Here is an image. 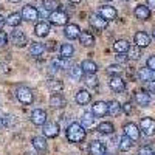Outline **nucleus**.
Segmentation results:
<instances>
[{
    "label": "nucleus",
    "mask_w": 155,
    "mask_h": 155,
    "mask_svg": "<svg viewBox=\"0 0 155 155\" xmlns=\"http://www.w3.org/2000/svg\"><path fill=\"white\" fill-rule=\"evenodd\" d=\"M67 138L71 143H81L85 138V129L79 123H71L67 127Z\"/></svg>",
    "instance_id": "f257e3e1"
},
{
    "label": "nucleus",
    "mask_w": 155,
    "mask_h": 155,
    "mask_svg": "<svg viewBox=\"0 0 155 155\" xmlns=\"http://www.w3.org/2000/svg\"><path fill=\"white\" fill-rule=\"evenodd\" d=\"M16 96H17V99L22 102V104H27V106L33 104V99H34L31 88L23 87V85H22V87H19V88L16 90Z\"/></svg>",
    "instance_id": "f03ea898"
},
{
    "label": "nucleus",
    "mask_w": 155,
    "mask_h": 155,
    "mask_svg": "<svg viewBox=\"0 0 155 155\" xmlns=\"http://www.w3.org/2000/svg\"><path fill=\"white\" fill-rule=\"evenodd\" d=\"M48 19H50V23L58 25V27H59V25H65V23L68 22V16H67L64 11H59V9L51 11L50 16H48Z\"/></svg>",
    "instance_id": "7ed1b4c3"
},
{
    "label": "nucleus",
    "mask_w": 155,
    "mask_h": 155,
    "mask_svg": "<svg viewBox=\"0 0 155 155\" xmlns=\"http://www.w3.org/2000/svg\"><path fill=\"white\" fill-rule=\"evenodd\" d=\"M140 130L146 137H152L155 134V120L152 118H143L140 123Z\"/></svg>",
    "instance_id": "20e7f679"
},
{
    "label": "nucleus",
    "mask_w": 155,
    "mask_h": 155,
    "mask_svg": "<svg viewBox=\"0 0 155 155\" xmlns=\"http://www.w3.org/2000/svg\"><path fill=\"white\" fill-rule=\"evenodd\" d=\"M88 22L92 25V28H95L96 31H102L107 28V20L104 17H101L99 14H92L88 17Z\"/></svg>",
    "instance_id": "39448f33"
},
{
    "label": "nucleus",
    "mask_w": 155,
    "mask_h": 155,
    "mask_svg": "<svg viewBox=\"0 0 155 155\" xmlns=\"http://www.w3.org/2000/svg\"><path fill=\"white\" fill-rule=\"evenodd\" d=\"M109 87L113 90V92H118V93H121V92H124L126 90V82H124V79L120 76V74H115V76H112L110 78V81H109Z\"/></svg>",
    "instance_id": "423d86ee"
},
{
    "label": "nucleus",
    "mask_w": 155,
    "mask_h": 155,
    "mask_svg": "<svg viewBox=\"0 0 155 155\" xmlns=\"http://www.w3.org/2000/svg\"><path fill=\"white\" fill-rule=\"evenodd\" d=\"M22 19H23V20H28V22L37 20V19H39V11H37V8H36V6H31V5L23 6V9H22Z\"/></svg>",
    "instance_id": "0eeeda50"
},
{
    "label": "nucleus",
    "mask_w": 155,
    "mask_h": 155,
    "mask_svg": "<svg viewBox=\"0 0 155 155\" xmlns=\"http://www.w3.org/2000/svg\"><path fill=\"white\" fill-rule=\"evenodd\" d=\"M42 132L47 138H56L59 135V126L56 123H51V121H47L44 124V129H42Z\"/></svg>",
    "instance_id": "6e6552de"
},
{
    "label": "nucleus",
    "mask_w": 155,
    "mask_h": 155,
    "mask_svg": "<svg viewBox=\"0 0 155 155\" xmlns=\"http://www.w3.org/2000/svg\"><path fill=\"white\" fill-rule=\"evenodd\" d=\"M124 135H127L132 141H137V140L140 138L141 132H140V129H138V126H137V124L129 123V124H126V126H124Z\"/></svg>",
    "instance_id": "1a4fd4ad"
},
{
    "label": "nucleus",
    "mask_w": 155,
    "mask_h": 155,
    "mask_svg": "<svg viewBox=\"0 0 155 155\" xmlns=\"http://www.w3.org/2000/svg\"><path fill=\"white\" fill-rule=\"evenodd\" d=\"M92 112L95 116H106L109 113V106H107V102L104 101H96L95 104L92 106Z\"/></svg>",
    "instance_id": "9d476101"
},
{
    "label": "nucleus",
    "mask_w": 155,
    "mask_h": 155,
    "mask_svg": "<svg viewBox=\"0 0 155 155\" xmlns=\"http://www.w3.org/2000/svg\"><path fill=\"white\" fill-rule=\"evenodd\" d=\"M134 41H135V45H138L140 48H144L150 44V36L144 31H138V33H135Z\"/></svg>",
    "instance_id": "9b49d317"
},
{
    "label": "nucleus",
    "mask_w": 155,
    "mask_h": 155,
    "mask_svg": "<svg viewBox=\"0 0 155 155\" xmlns=\"http://www.w3.org/2000/svg\"><path fill=\"white\" fill-rule=\"evenodd\" d=\"M98 14H99L101 17H104V19L109 22V20H113V19H116V9H115L113 6L104 5V6H101V8H99Z\"/></svg>",
    "instance_id": "f8f14e48"
},
{
    "label": "nucleus",
    "mask_w": 155,
    "mask_h": 155,
    "mask_svg": "<svg viewBox=\"0 0 155 155\" xmlns=\"http://www.w3.org/2000/svg\"><path fill=\"white\" fill-rule=\"evenodd\" d=\"M11 41H12V44H14L16 47H25V45L28 44L27 36H25L22 31H19V30L12 31V34H11Z\"/></svg>",
    "instance_id": "ddd939ff"
},
{
    "label": "nucleus",
    "mask_w": 155,
    "mask_h": 155,
    "mask_svg": "<svg viewBox=\"0 0 155 155\" xmlns=\"http://www.w3.org/2000/svg\"><path fill=\"white\" fill-rule=\"evenodd\" d=\"M31 121H33L36 126H44V124L47 123V113H45L44 110H41V109L33 110V113H31Z\"/></svg>",
    "instance_id": "4468645a"
},
{
    "label": "nucleus",
    "mask_w": 155,
    "mask_h": 155,
    "mask_svg": "<svg viewBox=\"0 0 155 155\" xmlns=\"http://www.w3.org/2000/svg\"><path fill=\"white\" fill-rule=\"evenodd\" d=\"M88 152H90V155H104V153H106V146L102 144L101 141L95 140V141H92V143H90Z\"/></svg>",
    "instance_id": "2eb2a0df"
},
{
    "label": "nucleus",
    "mask_w": 155,
    "mask_h": 155,
    "mask_svg": "<svg viewBox=\"0 0 155 155\" xmlns=\"http://www.w3.org/2000/svg\"><path fill=\"white\" fill-rule=\"evenodd\" d=\"M64 34H65V37L67 39H76V37H79V34H81V30H79V27L78 25H74V23H70V25H67L65 28H64Z\"/></svg>",
    "instance_id": "dca6fc26"
},
{
    "label": "nucleus",
    "mask_w": 155,
    "mask_h": 155,
    "mask_svg": "<svg viewBox=\"0 0 155 155\" xmlns=\"http://www.w3.org/2000/svg\"><path fill=\"white\" fill-rule=\"evenodd\" d=\"M135 17L140 20H147L150 17V8L146 5H138L135 8Z\"/></svg>",
    "instance_id": "f3484780"
},
{
    "label": "nucleus",
    "mask_w": 155,
    "mask_h": 155,
    "mask_svg": "<svg viewBox=\"0 0 155 155\" xmlns=\"http://www.w3.org/2000/svg\"><path fill=\"white\" fill-rule=\"evenodd\" d=\"M135 101H137L138 106L147 107V106L150 104V96H149V93H146V92H137V93H135Z\"/></svg>",
    "instance_id": "a211bd4d"
},
{
    "label": "nucleus",
    "mask_w": 155,
    "mask_h": 155,
    "mask_svg": "<svg viewBox=\"0 0 155 155\" xmlns=\"http://www.w3.org/2000/svg\"><path fill=\"white\" fill-rule=\"evenodd\" d=\"M45 53V45L41 44V42H34L30 45V54L33 58H39V56H42Z\"/></svg>",
    "instance_id": "6ab92c4d"
},
{
    "label": "nucleus",
    "mask_w": 155,
    "mask_h": 155,
    "mask_svg": "<svg viewBox=\"0 0 155 155\" xmlns=\"http://www.w3.org/2000/svg\"><path fill=\"white\" fill-rule=\"evenodd\" d=\"M34 33L39 37H47L48 33H50V25L47 22H39L36 27H34Z\"/></svg>",
    "instance_id": "aec40b11"
},
{
    "label": "nucleus",
    "mask_w": 155,
    "mask_h": 155,
    "mask_svg": "<svg viewBox=\"0 0 155 155\" xmlns=\"http://www.w3.org/2000/svg\"><path fill=\"white\" fill-rule=\"evenodd\" d=\"M79 42L82 44V45H85V47H90V45H93V42H95V37H93V34L90 33V31H81V34H79Z\"/></svg>",
    "instance_id": "412c9836"
},
{
    "label": "nucleus",
    "mask_w": 155,
    "mask_h": 155,
    "mask_svg": "<svg viewBox=\"0 0 155 155\" xmlns=\"http://www.w3.org/2000/svg\"><path fill=\"white\" fill-rule=\"evenodd\" d=\"M153 73L155 71H152L149 67H143L137 71V76L140 81H150V79H153Z\"/></svg>",
    "instance_id": "4be33fe9"
},
{
    "label": "nucleus",
    "mask_w": 155,
    "mask_h": 155,
    "mask_svg": "<svg viewBox=\"0 0 155 155\" xmlns=\"http://www.w3.org/2000/svg\"><path fill=\"white\" fill-rule=\"evenodd\" d=\"M93 123H95V115H93V112H84L82 116H81V126H82L84 129H88L90 126H93Z\"/></svg>",
    "instance_id": "5701e85b"
},
{
    "label": "nucleus",
    "mask_w": 155,
    "mask_h": 155,
    "mask_svg": "<svg viewBox=\"0 0 155 155\" xmlns=\"http://www.w3.org/2000/svg\"><path fill=\"white\" fill-rule=\"evenodd\" d=\"M50 106L53 109H61V107L65 106V99H64V96L61 93H54L50 98Z\"/></svg>",
    "instance_id": "b1692460"
},
{
    "label": "nucleus",
    "mask_w": 155,
    "mask_h": 155,
    "mask_svg": "<svg viewBox=\"0 0 155 155\" xmlns=\"http://www.w3.org/2000/svg\"><path fill=\"white\" fill-rule=\"evenodd\" d=\"M90 99H92V96H90V93L87 92V90H84V88L76 93V102H78V104H81V106L88 104Z\"/></svg>",
    "instance_id": "393cba45"
},
{
    "label": "nucleus",
    "mask_w": 155,
    "mask_h": 155,
    "mask_svg": "<svg viewBox=\"0 0 155 155\" xmlns=\"http://www.w3.org/2000/svg\"><path fill=\"white\" fill-rule=\"evenodd\" d=\"M54 67L59 68V70H70L71 68V61H70V58H62L61 56V59L54 61Z\"/></svg>",
    "instance_id": "a878e982"
},
{
    "label": "nucleus",
    "mask_w": 155,
    "mask_h": 155,
    "mask_svg": "<svg viewBox=\"0 0 155 155\" xmlns=\"http://www.w3.org/2000/svg\"><path fill=\"white\" fill-rule=\"evenodd\" d=\"M68 74H70V78L73 81H81L82 79V74H84V70L81 68V65L78 67V65H71V68H70V71H68Z\"/></svg>",
    "instance_id": "bb28decb"
},
{
    "label": "nucleus",
    "mask_w": 155,
    "mask_h": 155,
    "mask_svg": "<svg viewBox=\"0 0 155 155\" xmlns=\"http://www.w3.org/2000/svg\"><path fill=\"white\" fill-rule=\"evenodd\" d=\"M6 23L9 27H19L22 23V14H19V12H11L6 17Z\"/></svg>",
    "instance_id": "cd10ccee"
},
{
    "label": "nucleus",
    "mask_w": 155,
    "mask_h": 155,
    "mask_svg": "<svg viewBox=\"0 0 155 155\" xmlns=\"http://www.w3.org/2000/svg\"><path fill=\"white\" fill-rule=\"evenodd\" d=\"M107 106H109V115H112V116H118L123 112V106L118 101H110Z\"/></svg>",
    "instance_id": "c85d7f7f"
},
{
    "label": "nucleus",
    "mask_w": 155,
    "mask_h": 155,
    "mask_svg": "<svg viewBox=\"0 0 155 155\" xmlns=\"http://www.w3.org/2000/svg\"><path fill=\"white\" fill-rule=\"evenodd\" d=\"M113 48H115L116 53H127L129 48H130V45H129V42H127V41L121 39V41H116V42L113 44Z\"/></svg>",
    "instance_id": "c756f323"
},
{
    "label": "nucleus",
    "mask_w": 155,
    "mask_h": 155,
    "mask_svg": "<svg viewBox=\"0 0 155 155\" xmlns=\"http://www.w3.org/2000/svg\"><path fill=\"white\" fill-rule=\"evenodd\" d=\"M31 144H33V147L37 149V150H45V149H47V140H45L44 137H34V138L31 140Z\"/></svg>",
    "instance_id": "7c9ffc66"
},
{
    "label": "nucleus",
    "mask_w": 155,
    "mask_h": 155,
    "mask_svg": "<svg viewBox=\"0 0 155 155\" xmlns=\"http://www.w3.org/2000/svg\"><path fill=\"white\" fill-rule=\"evenodd\" d=\"M81 68L84 70V73H96L98 71V65L93 61H82L81 62Z\"/></svg>",
    "instance_id": "2f4dec72"
},
{
    "label": "nucleus",
    "mask_w": 155,
    "mask_h": 155,
    "mask_svg": "<svg viewBox=\"0 0 155 155\" xmlns=\"http://www.w3.org/2000/svg\"><path fill=\"white\" fill-rule=\"evenodd\" d=\"M118 147H120V150H123V152L129 150V149L132 147V140L129 138L127 135H123V137L120 138V143H118Z\"/></svg>",
    "instance_id": "473e14b6"
},
{
    "label": "nucleus",
    "mask_w": 155,
    "mask_h": 155,
    "mask_svg": "<svg viewBox=\"0 0 155 155\" xmlns=\"http://www.w3.org/2000/svg\"><path fill=\"white\" fill-rule=\"evenodd\" d=\"M62 5L59 0H44V9L45 11H56L59 9Z\"/></svg>",
    "instance_id": "72a5a7b5"
},
{
    "label": "nucleus",
    "mask_w": 155,
    "mask_h": 155,
    "mask_svg": "<svg viewBox=\"0 0 155 155\" xmlns=\"http://www.w3.org/2000/svg\"><path fill=\"white\" fill-rule=\"evenodd\" d=\"M73 53H74V48H73L71 44H64V45H61V56H62V58H71Z\"/></svg>",
    "instance_id": "f704fd0d"
},
{
    "label": "nucleus",
    "mask_w": 155,
    "mask_h": 155,
    "mask_svg": "<svg viewBox=\"0 0 155 155\" xmlns=\"http://www.w3.org/2000/svg\"><path fill=\"white\" fill-rule=\"evenodd\" d=\"M113 130H115V127H113V124L112 123H107V121H104V123H101L99 126H98V132H101V134H113Z\"/></svg>",
    "instance_id": "c9c22d12"
},
{
    "label": "nucleus",
    "mask_w": 155,
    "mask_h": 155,
    "mask_svg": "<svg viewBox=\"0 0 155 155\" xmlns=\"http://www.w3.org/2000/svg\"><path fill=\"white\" fill-rule=\"evenodd\" d=\"M84 81L88 87H96L98 85V78H96V73H85L84 76Z\"/></svg>",
    "instance_id": "e433bc0d"
},
{
    "label": "nucleus",
    "mask_w": 155,
    "mask_h": 155,
    "mask_svg": "<svg viewBox=\"0 0 155 155\" xmlns=\"http://www.w3.org/2000/svg\"><path fill=\"white\" fill-rule=\"evenodd\" d=\"M127 56H129V59H140V56H141V50H140V47L138 45H135V47H130L129 48V51H127Z\"/></svg>",
    "instance_id": "4c0bfd02"
},
{
    "label": "nucleus",
    "mask_w": 155,
    "mask_h": 155,
    "mask_svg": "<svg viewBox=\"0 0 155 155\" xmlns=\"http://www.w3.org/2000/svg\"><path fill=\"white\" fill-rule=\"evenodd\" d=\"M48 87H50L51 92L59 93L61 90H62V82H61V81H56V79H51V81L48 82Z\"/></svg>",
    "instance_id": "58836bf2"
},
{
    "label": "nucleus",
    "mask_w": 155,
    "mask_h": 155,
    "mask_svg": "<svg viewBox=\"0 0 155 155\" xmlns=\"http://www.w3.org/2000/svg\"><path fill=\"white\" fill-rule=\"evenodd\" d=\"M121 71H123V67L121 65H118V64H113V65H110L109 68H107V73L109 74H121Z\"/></svg>",
    "instance_id": "ea45409f"
},
{
    "label": "nucleus",
    "mask_w": 155,
    "mask_h": 155,
    "mask_svg": "<svg viewBox=\"0 0 155 155\" xmlns=\"http://www.w3.org/2000/svg\"><path fill=\"white\" fill-rule=\"evenodd\" d=\"M3 124L6 127H14L17 124V121H16L14 116H5V118H3Z\"/></svg>",
    "instance_id": "a19ab883"
},
{
    "label": "nucleus",
    "mask_w": 155,
    "mask_h": 155,
    "mask_svg": "<svg viewBox=\"0 0 155 155\" xmlns=\"http://www.w3.org/2000/svg\"><path fill=\"white\" fill-rule=\"evenodd\" d=\"M138 155H155V153H153V150L149 146H143V147H140Z\"/></svg>",
    "instance_id": "79ce46f5"
},
{
    "label": "nucleus",
    "mask_w": 155,
    "mask_h": 155,
    "mask_svg": "<svg viewBox=\"0 0 155 155\" xmlns=\"http://www.w3.org/2000/svg\"><path fill=\"white\" fill-rule=\"evenodd\" d=\"M146 90L150 93H155V79H150L146 82Z\"/></svg>",
    "instance_id": "37998d69"
},
{
    "label": "nucleus",
    "mask_w": 155,
    "mask_h": 155,
    "mask_svg": "<svg viewBox=\"0 0 155 155\" xmlns=\"http://www.w3.org/2000/svg\"><path fill=\"white\" fill-rule=\"evenodd\" d=\"M147 67H149L152 71H155V56H150V58L147 59Z\"/></svg>",
    "instance_id": "c03bdc74"
},
{
    "label": "nucleus",
    "mask_w": 155,
    "mask_h": 155,
    "mask_svg": "<svg viewBox=\"0 0 155 155\" xmlns=\"http://www.w3.org/2000/svg\"><path fill=\"white\" fill-rule=\"evenodd\" d=\"M127 59H129V56H127L126 53H118V56H116V61L121 62V64H123V62H126Z\"/></svg>",
    "instance_id": "a18cd8bd"
},
{
    "label": "nucleus",
    "mask_w": 155,
    "mask_h": 155,
    "mask_svg": "<svg viewBox=\"0 0 155 155\" xmlns=\"http://www.w3.org/2000/svg\"><path fill=\"white\" fill-rule=\"evenodd\" d=\"M123 112H126L127 115L132 113V104H130V102H126V104L123 106Z\"/></svg>",
    "instance_id": "49530a36"
},
{
    "label": "nucleus",
    "mask_w": 155,
    "mask_h": 155,
    "mask_svg": "<svg viewBox=\"0 0 155 155\" xmlns=\"http://www.w3.org/2000/svg\"><path fill=\"white\" fill-rule=\"evenodd\" d=\"M6 42H8V36L3 31H0V45H5Z\"/></svg>",
    "instance_id": "de8ad7c7"
},
{
    "label": "nucleus",
    "mask_w": 155,
    "mask_h": 155,
    "mask_svg": "<svg viewBox=\"0 0 155 155\" xmlns=\"http://www.w3.org/2000/svg\"><path fill=\"white\" fill-rule=\"evenodd\" d=\"M147 6L150 9H155V0H147Z\"/></svg>",
    "instance_id": "09e8293b"
},
{
    "label": "nucleus",
    "mask_w": 155,
    "mask_h": 155,
    "mask_svg": "<svg viewBox=\"0 0 155 155\" xmlns=\"http://www.w3.org/2000/svg\"><path fill=\"white\" fill-rule=\"evenodd\" d=\"M5 22H6V20H3V17H2V16H0V27H2V25H3Z\"/></svg>",
    "instance_id": "8fccbe9b"
},
{
    "label": "nucleus",
    "mask_w": 155,
    "mask_h": 155,
    "mask_svg": "<svg viewBox=\"0 0 155 155\" xmlns=\"http://www.w3.org/2000/svg\"><path fill=\"white\" fill-rule=\"evenodd\" d=\"M68 2H70V3H79L81 0H68Z\"/></svg>",
    "instance_id": "3c124183"
},
{
    "label": "nucleus",
    "mask_w": 155,
    "mask_h": 155,
    "mask_svg": "<svg viewBox=\"0 0 155 155\" xmlns=\"http://www.w3.org/2000/svg\"><path fill=\"white\" fill-rule=\"evenodd\" d=\"M3 126H5V124H3V118H0V129H2Z\"/></svg>",
    "instance_id": "603ef678"
},
{
    "label": "nucleus",
    "mask_w": 155,
    "mask_h": 155,
    "mask_svg": "<svg viewBox=\"0 0 155 155\" xmlns=\"http://www.w3.org/2000/svg\"><path fill=\"white\" fill-rule=\"evenodd\" d=\"M9 2H11V3H19L20 0H9Z\"/></svg>",
    "instance_id": "864d4df0"
},
{
    "label": "nucleus",
    "mask_w": 155,
    "mask_h": 155,
    "mask_svg": "<svg viewBox=\"0 0 155 155\" xmlns=\"http://www.w3.org/2000/svg\"><path fill=\"white\" fill-rule=\"evenodd\" d=\"M152 36H153V39H155V28H153V31H152Z\"/></svg>",
    "instance_id": "5fc2aeb1"
},
{
    "label": "nucleus",
    "mask_w": 155,
    "mask_h": 155,
    "mask_svg": "<svg viewBox=\"0 0 155 155\" xmlns=\"http://www.w3.org/2000/svg\"><path fill=\"white\" fill-rule=\"evenodd\" d=\"M104 155H112V153H104Z\"/></svg>",
    "instance_id": "6e6d98bb"
},
{
    "label": "nucleus",
    "mask_w": 155,
    "mask_h": 155,
    "mask_svg": "<svg viewBox=\"0 0 155 155\" xmlns=\"http://www.w3.org/2000/svg\"><path fill=\"white\" fill-rule=\"evenodd\" d=\"M25 155H31V153H25Z\"/></svg>",
    "instance_id": "4d7b16f0"
},
{
    "label": "nucleus",
    "mask_w": 155,
    "mask_h": 155,
    "mask_svg": "<svg viewBox=\"0 0 155 155\" xmlns=\"http://www.w3.org/2000/svg\"><path fill=\"white\" fill-rule=\"evenodd\" d=\"M124 2H127V0H124Z\"/></svg>",
    "instance_id": "13d9d810"
},
{
    "label": "nucleus",
    "mask_w": 155,
    "mask_h": 155,
    "mask_svg": "<svg viewBox=\"0 0 155 155\" xmlns=\"http://www.w3.org/2000/svg\"><path fill=\"white\" fill-rule=\"evenodd\" d=\"M107 2H110V0H107Z\"/></svg>",
    "instance_id": "bf43d9fd"
}]
</instances>
